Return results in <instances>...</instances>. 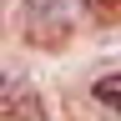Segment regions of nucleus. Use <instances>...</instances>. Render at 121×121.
<instances>
[{
    "mask_svg": "<svg viewBox=\"0 0 121 121\" xmlns=\"http://www.w3.org/2000/svg\"><path fill=\"white\" fill-rule=\"evenodd\" d=\"M20 20H25V35H30V40L51 45V40H60V35H66L71 10L60 5V0H25V5H20Z\"/></svg>",
    "mask_w": 121,
    "mask_h": 121,
    "instance_id": "obj_1",
    "label": "nucleus"
},
{
    "mask_svg": "<svg viewBox=\"0 0 121 121\" xmlns=\"http://www.w3.org/2000/svg\"><path fill=\"white\" fill-rule=\"evenodd\" d=\"M25 96V81L15 71H0V106H10V101H20Z\"/></svg>",
    "mask_w": 121,
    "mask_h": 121,
    "instance_id": "obj_3",
    "label": "nucleus"
},
{
    "mask_svg": "<svg viewBox=\"0 0 121 121\" xmlns=\"http://www.w3.org/2000/svg\"><path fill=\"white\" fill-rule=\"evenodd\" d=\"M91 96H96L101 106H111V111H121V71H111V76H101V81L91 86Z\"/></svg>",
    "mask_w": 121,
    "mask_h": 121,
    "instance_id": "obj_2",
    "label": "nucleus"
}]
</instances>
